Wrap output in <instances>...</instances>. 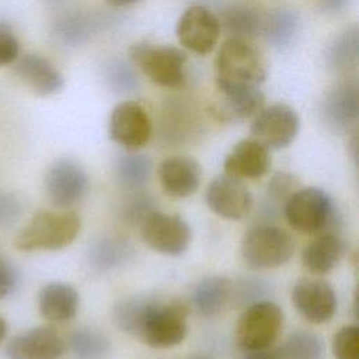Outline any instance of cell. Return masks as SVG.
<instances>
[{"label":"cell","mask_w":359,"mask_h":359,"mask_svg":"<svg viewBox=\"0 0 359 359\" xmlns=\"http://www.w3.org/2000/svg\"><path fill=\"white\" fill-rule=\"evenodd\" d=\"M67 346L76 359H108L111 353L108 337L91 327H81L70 332Z\"/></svg>","instance_id":"cell-29"},{"label":"cell","mask_w":359,"mask_h":359,"mask_svg":"<svg viewBox=\"0 0 359 359\" xmlns=\"http://www.w3.org/2000/svg\"><path fill=\"white\" fill-rule=\"evenodd\" d=\"M335 359H359V327H342L332 338Z\"/></svg>","instance_id":"cell-34"},{"label":"cell","mask_w":359,"mask_h":359,"mask_svg":"<svg viewBox=\"0 0 359 359\" xmlns=\"http://www.w3.org/2000/svg\"><path fill=\"white\" fill-rule=\"evenodd\" d=\"M20 56V41L10 24L0 21V67L13 65Z\"/></svg>","instance_id":"cell-37"},{"label":"cell","mask_w":359,"mask_h":359,"mask_svg":"<svg viewBox=\"0 0 359 359\" xmlns=\"http://www.w3.org/2000/svg\"><path fill=\"white\" fill-rule=\"evenodd\" d=\"M264 14L248 3H234L227 6L219 18L220 29L227 34V38H238L250 41L262 35Z\"/></svg>","instance_id":"cell-23"},{"label":"cell","mask_w":359,"mask_h":359,"mask_svg":"<svg viewBox=\"0 0 359 359\" xmlns=\"http://www.w3.org/2000/svg\"><path fill=\"white\" fill-rule=\"evenodd\" d=\"M65 341L49 325H39L13 337L6 346L7 359H59Z\"/></svg>","instance_id":"cell-15"},{"label":"cell","mask_w":359,"mask_h":359,"mask_svg":"<svg viewBox=\"0 0 359 359\" xmlns=\"http://www.w3.org/2000/svg\"><path fill=\"white\" fill-rule=\"evenodd\" d=\"M240 251L248 268L272 269L285 265L293 257L294 241L286 230L259 223L245 231Z\"/></svg>","instance_id":"cell-4"},{"label":"cell","mask_w":359,"mask_h":359,"mask_svg":"<svg viewBox=\"0 0 359 359\" xmlns=\"http://www.w3.org/2000/svg\"><path fill=\"white\" fill-rule=\"evenodd\" d=\"M45 188L55 206L70 208L87 195L88 177L80 163L59 158L46 171Z\"/></svg>","instance_id":"cell-10"},{"label":"cell","mask_w":359,"mask_h":359,"mask_svg":"<svg viewBox=\"0 0 359 359\" xmlns=\"http://www.w3.org/2000/svg\"><path fill=\"white\" fill-rule=\"evenodd\" d=\"M271 285L259 278H243L233 283L231 302L237 306L247 307L255 302L266 300L265 297L271 293Z\"/></svg>","instance_id":"cell-33"},{"label":"cell","mask_w":359,"mask_h":359,"mask_svg":"<svg viewBox=\"0 0 359 359\" xmlns=\"http://www.w3.org/2000/svg\"><path fill=\"white\" fill-rule=\"evenodd\" d=\"M151 130L153 126L149 114L135 101L118 104L109 115V139L128 150L143 147L150 140Z\"/></svg>","instance_id":"cell-11"},{"label":"cell","mask_w":359,"mask_h":359,"mask_svg":"<svg viewBox=\"0 0 359 359\" xmlns=\"http://www.w3.org/2000/svg\"><path fill=\"white\" fill-rule=\"evenodd\" d=\"M279 351L283 359H324L323 339L306 330L289 334Z\"/></svg>","instance_id":"cell-31"},{"label":"cell","mask_w":359,"mask_h":359,"mask_svg":"<svg viewBox=\"0 0 359 359\" xmlns=\"http://www.w3.org/2000/svg\"><path fill=\"white\" fill-rule=\"evenodd\" d=\"M116 325L156 349L172 348L188 331V307L177 300L163 302L149 296H133L114 306Z\"/></svg>","instance_id":"cell-1"},{"label":"cell","mask_w":359,"mask_h":359,"mask_svg":"<svg viewBox=\"0 0 359 359\" xmlns=\"http://www.w3.org/2000/svg\"><path fill=\"white\" fill-rule=\"evenodd\" d=\"M133 250L126 240L118 237H102L91 243L87 258L97 271H114L132 258Z\"/></svg>","instance_id":"cell-25"},{"label":"cell","mask_w":359,"mask_h":359,"mask_svg":"<svg viewBox=\"0 0 359 359\" xmlns=\"http://www.w3.org/2000/svg\"><path fill=\"white\" fill-rule=\"evenodd\" d=\"M300 28V18L290 8H276L264 17L262 35L276 49L289 48Z\"/></svg>","instance_id":"cell-26"},{"label":"cell","mask_w":359,"mask_h":359,"mask_svg":"<svg viewBox=\"0 0 359 359\" xmlns=\"http://www.w3.org/2000/svg\"><path fill=\"white\" fill-rule=\"evenodd\" d=\"M358 28L351 27L341 32L328 45L325 59L331 69L338 72H346L356 66L358 63V49L359 36Z\"/></svg>","instance_id":"cell-30"},{"label":"cell","mask_w":359,"mask_h":359,"mask_svg":"<svg viewBox=\"0 0 359 359\" xmlns=\"http://www.w3.org/2000/svg\"><path fill=\"white\" fill-rule=\"evenodd\" d=\"M139 0H107V3L112 7H126V6H130V4H135L137 3Z\"/></svg>","instance_id":"cell-42"},{"label":"cell","mask_w":359,"mask_h":359,"mask_svg":"<svg viewBox=\"0 0 359 359\" xmlns=\"http://www.w3.org/2000/svg\"><path fill=\"white\" fill-rule=\"evenodd\" d=\"M206 205L217 216L229 220H240L252 208V195L240 178L223 174L210 181L206 194Z\"/></svg>","instance_id":"cell-13"},{"label":"cell","mask_w":359,"mask_h":359,"mask_svg":"<svg viewBox=\"0 0 359 359\" xmlns=\"http://www.w3.org/2000/svg\"><path fill=\"white\" fill-rule=\"evenodd\" d=\"M219 18L205 6L188 7L177 22V38L180 43L198 55L213 50L220 35Z\"/></svg>","instance_id":"cell-12"},{"label":"cell","mask_w":359,"mask_h":359,"mask_svg":"<svg viewBox=\"0 0 359 359\" xmlns=\"http://www.w3.org/2000/svg\"><path fill=\"white\" fill-rule=\"evenodd\" d=\"M156 208L154 199L144 192H135L122 206V217L129 224H140Z\"/></svg>","instance_id":"cell-36"},{"label":"cell","mask_w":359,"mask_h":359,"mask_svg":"<svg viewBox=\"0 0 359 359\" xmlns=\"http://www.w3.org/2000/svg\"><path fill=\"white\" fill-rule=\"evenodd\" d=\"M15 76L36 95H53L65 86V79L57 67L45 56L27 53L13 63Z\"/></svg>","instance_id":"cell-16"},{"label":"cell","mask_w":359,"mask_h":359,"mask_svg":"<svg viewBox=\"0 0 359 359\" xmlns=\"http://www.w3.org/2000/svg\"><path fill=\"white\" fill-rule=\"evenodd\" d=\"M48 1H50V3H60V1H63V0H48Z\"/></svg>","instance_id":"cell-45"},{"label":"cell","mask_w":359,"mask_h":359,"mask_svg":"<svg viewBox=\"0 0 359 359\" xmlns=\"http://www.w3.org/2000/svg\"><path fill=\"white\" fill-rule=\"evenodd\" d=\"M81 219L72 210H41L17 234L15 247L22 251L60 250L74 241Z\"/></svg>","instance_id":"cell-3"},{"label":"cell","mask_w":359,"mask_h":359,"mask_svg":"<svg viewBox=\"0 0 359 359\" xmlns=\"http://www.w3.org/2000/svg\"><path fill=\"white\" fill-rule=\"evenodd\" d=\"M241 359H283L279 349H259V351H245Z\"/></svg>","instance_id":"cell-40"},{"label":"cell","mask_w":359,"mask_h":359,"mask_svg":"<svg viewBox=\"0 0 359 359\" xmlns=\"http://www.w3.org/2000/svg\"><path fill=\"white\" fill-rule=\"evenodd\" d=\"M300 121L296 111L286 104L264 107L251 123L252 137L266 149H285L299 133Z\"/></svg>","instance_id":"cell-9"},{"label":"cell","mask_w":359,"mask_h":359,"mask_svg":"<svg viewBox=\"0 0 359 359\" xmlns=\"http://www.w3.org/2000/svg\"><path fill=\"white\" fill-rule=\"evenodd\" d=\"M233 282L220 275L201 279L192 289L191 303L202 317L217 316L231 302Z\"/></svg>","instance_id":"cell-22"},{"label":"cell","mask_w":359,"mask_h":359,"mask_svg":"<svg viewBox=\"0 0 359 359\" xmlns=\"http://www.w3.org/2000/svg\"><path fill=\"white\" fill-rule=\"evenodd\" d=\"M265 79V60L250 41L227 38L222 43L216 57L219 91L259 88Z\"/></svg>","instance_id":"cell-2"},{"label":"cell","mask_w":359,"mask_h":359,"mask_svg":"<svg viewBox=\"0 0 359 359\" xmlns=\"http://www.w3.org/2000/svg\"><path fill=\"white\" fill-rule=\"evenodd\" d=\"M105 77L116 91H133L137 88V80L132 66L122 60H111L105 70Z\"/></svg>","instance_id":"cell-35"},{"label":"cell","mask_w":359,"mask_h":359,"mask_svg":"<svg viewBox=\"0 0 359 359\" xmlns=\"http://www.w3.org/2000/svg\"><path fill=\"white\" fill-rule=\"evenodd\" d=\"M297 180L287 172H276L268 182L266 199L262 205V210L266 216H273L278 210L279 203H285L289 195L296 189Z\"/></svg>","instance_id":"cell-32"},{"label":"cell","mask_w":359,"mask_h":359,"mask_svg":"<svg viewBox=\"0 0 359 359\" xmlns=\"http://www.w3.org/2000/svg\"><path fill=\"white\" fill-rule=\"evenodd\" d=\"M129 59L156 86L177 88L185 81L187 55L180 48L140 41L130 45Z\"/></svg>","instance_id":"cell-5"},{"label":"cell","mask_w":359,"mask_h":359,"mask_svg":"<svg viewBox=\"0 0 359 359\" xmlns=\"http://www.w3.org/2000/svg\"><path fill=\"white\" fill-rule=\"evenodd\" d=\"M345 251L346 245L337 234L324 231L307 244L302 259L311 273H327L338 265Z\"/></svg>","instance_id":"cell-24"},{"label":"cell","mask_w":359,"mask_h":359,"mask_svg":"<svg viewBox=\"0 0 359 359\" xmlns=\"http://www.w3.org/2000/svg\"><path fill=\"white\" fill-rule=\"evenodd\" d=\"M115 178L121 187L137 191L150 178L153 163L149 156L137 151H126L116 157L114 163Z\"/></svg>","instance_id":"cell-27"},{"label":"cell","mask_w":359,"mask_h":359,"mask_svg":"<svg viewBox=\"0 0 359 359\" xmlns=\"http://www.w3.org/2000/svg\"><path fill=\"white\" fill-rule=\"evenodd\" d=\"M20 275L14 264L0 251V299L11 294L18 286Z\"/></svg>","instance_id":"cell-39"},{"label":"cell","mask_w":359,"mask_h":359,"mask_svg":"<svg viewBox=\"0 0 359 359\" xmlns=\"http://www.w3.org/2000/svg\"><path fill=\"white\" fill-rule=\"evenodd\" d=\"M97 21L81 11H69L53 21L52 32L65 46H77L88 41Z\"/></svg>","instance_id":"cell-28"},{"label":"cell","mask_w":359,"mask_h":359,"mask_svg":"<svg viewBox=\"0 0 359 359\" xmlns=\"http://www.w3.org/2000/svg\"><path fill=\"white\" fill-rule=\"evenodd\" d=\"M268 150L269 149L255 139L238 142L223 163L224 172L240 180H257L264 177L271 167Z\"/></svg>","instance_id":"cell-19"},{"label":"cell","mask_w":359,"mask_h":359,"mask_svg":"<svg viewBox=\"0 0 359 359\" xmlns=\"http://www.w3.org/2000/svg\"><path fill=\"white\" fill-rule=\"evenodd\" d=\"M6 334H7V323H6V320L0 316V342L4 339Z\"/></svg>","instance_id":"cell-43"},{"label":"cell","mask_w":359,"mask_h":359,"mask_svg":"<svg viewBox=\"0 0 359 359\" xmlns=\"http://www.w3.org/2000/svg\"><path fill=\"white\" fill-rule=\"evenodd\" d=\"M219 98L212 104V114L223 122H238L255 116L265 102L259 88L219 91Z\"/></svg>","instance_id":"cell-20"},{"label":"cell","mask_w":359,"mask_h":359,"mask_svg":"<svg viewBox=\"0 0 359 359\" xmlns=\"http://www.w3.org/2000/svg\"><path fill=\"white\" fill-rule=\"evenodd\" d=\"M22 203L18 196L10 191L0 189V227L11 226L21 216Z\"/></svg>","instance_id":"cell-38"},{"label":"cell","mask_w":359,"mask_h":359,"mask_svg":"<svg viewBox=\"0 0 359 359\" xmlns=\"http://www.w3.org/2000/svg\"><path fill=\"white\" fill-rule=\"evenodd\" d=\"M324 121L337 130L351 128L359 115V91L356 81L345 80L334 86L325 95L321 108Z\"/></svg>","instance_id":"cell-18"},{"label":"cell","mask_w":359,"mask_h":359,"mask_svg":"<svg viewBox=\"0 0 359 359\" xmlns=\"http://www.w3.org/2000/svg\"><path fill=\"white\" fill-rule=\"evenodd\" d=\"M283 328V311L271 300L244 307L236 325V341L244 351H259L273 345Z\"/></svg>","instance_id":"cell-7"},{"label":"cell","mask_w":359,"mask_h":359,"mask_svg":"<svg viewBox=\"0 0 359 359\" xmlns=\"http://www.w3.org/2000/svg\"><path fill=\"white\" fill-rule=\"evenodd\" d=\"M287 223L306 234L321 233L337 223V209L332 198L316 187L294 189L283 203Z\"/></svg>","instance_id":"cell-6"},{"label":"cell","mask_w":359,"mask_h":359,"mask_svg":"<svg viewBox=\"0 0 359 359\" xmlns=\"http://www.w3.org/2000/svg\"><path fill=\"white\" fill-rule=\"evenodd\" d=\"M202 170L199 163L188 156H171L161 161L158 180L164 192L172 198H188L201 185Z\"/></svg>","instance_id":"cell-17"},{"label":"cell","mask_w":359,"mask_h":359,"mask_svg":"<svg viewBox=\"0 0 359 359\" xmlns=\"http://www.w3.org/2000/svg\"><path fill=\"white\" fill-rule=\"evenodd\" d=\"M292 302L302 317L313 324H324L337 310L332 286L321 279H300L292 290Z\"/></svg>","instance_id":"cell-14"},{"label":"cell","mask_w":359,"mask_h":359,"mask_svg":"<svg viewBox=\"0 0 359 359\" xmlns=\"http://www.w3.org/2000/svg\"><path fill=\"white\" fill-rule=\"evenodd\" d=\"M139 226L142 240L156 252L177 257L189 247L191 229L178 215L153 210Z\"/></svg>","instance_id":"cell-8"},{"label":"cell","mask_w":359,"mask_h":359,"mask_svg":"<svg viewBox=\"0 0 359 359\" xmlns=\"http://www.w3.org/2000/svg\"><path fill=\"white\" fill-rule=\"evenodd\" d=\"M318 3L327 13H339L348 6L349 0H318Z\"/></svg>","instance_id":"cell-41"},{"label":"cell","mask_w":359,"mask_h":359,"mask_svg":"<svg viewBox=\"0 0 359 359\" xmlns=\"http://www.w3.org/2000/svg\"><path fill=\"white\" fill-rule=\"evenodd\" d=\"M189 359H212V358L205 356V355H195V356H191Z\"/></svg>","instance_id":"cell-44"},{"label":"cell","mask_w":359,"mask_h":359,"mask_svg":"<svg viewBox=\"0 0 359 359\" xmlns=\"http://www.w3.org/2000/svg\"><path fill=\"white\" fill-rule=\"evenodd\" d=\"M79 292L69 283L50 282L38 293V307L43 318L52 323H66L79 310Z\"/></svg>","instance_id":"cell-21"}]
</instances>
